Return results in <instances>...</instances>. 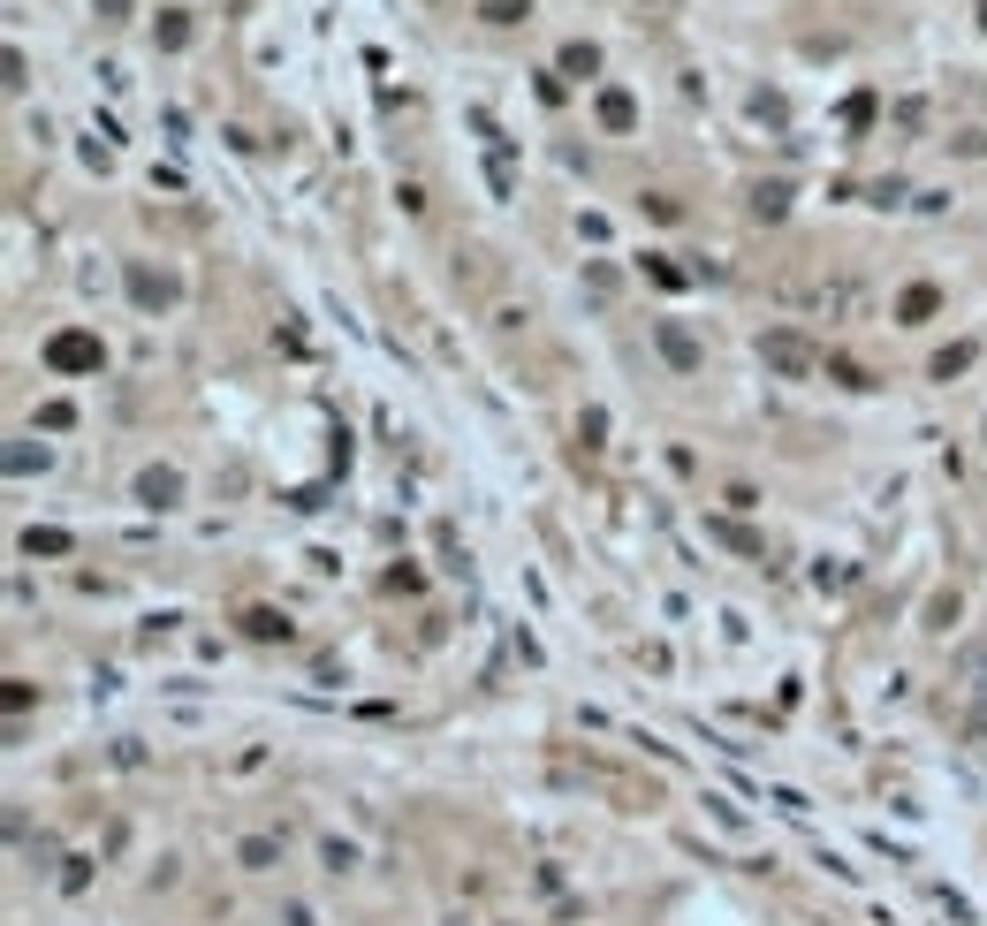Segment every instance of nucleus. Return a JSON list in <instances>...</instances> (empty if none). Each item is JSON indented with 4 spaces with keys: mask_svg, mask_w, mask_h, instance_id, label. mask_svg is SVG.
I'll return each mask as SVG.
<instances>
[{
    "mask_svg": "<svg viewBox=\"0 0 987 926\" xmlns=\"http://www.w3.org/2000/svg\"><path fill=\"white\" fill-rule=\"evenodd\" d=\"M46 365H53V373H99V365H107V349H99V335L69 327V335L46 342Z\"/></svg>",
    "mask_w": 987,
    "mask_h": 926,
    "instance_id": "nucleus-1",
    "label": "nucleus"
},
{
    "mask_svg": "<svg viewBox=\"0 0 987 926\" xmlns=\"http://www.w3.org/2000/svg\"><path fill=\"white\" fill-rule=\"evenodd\" d=\"M760 357H768V365H774L782 380H806V373L820 365V357H813V342H806V335H782V327H774V335L760 342Z\"/></svg>",
    "mask_w": 987,
    "mask_h": 926,
    "instance_id": "nucleus-2",
    "label": "nucleus"
},
{
    "mask_svg": "<svg viewBox=\"0 0 987 926\" xmlns=\"http://www.w3.org/2000/svg\"><path fill=\"white\" fill-rule=\"evenodd\" d=\"M137 502H145V509H175V502H182V479H175L168 463L137 471Z\"/></svg>",
    "mask_w": 987,
    "mask_h": 926,
    "instance_id": "nucleus-3",
    "label": "nucleus"
},
{
    "mask_svg": "<svg viewBox=\"0 0 987 926\" xmlns=\"http://www.w3.org/2000/svg\"><path fill=\"white\" fill-rule=\"evenodd\" d=\"M653 342H661V357H669L677 373H699V342H691L677 319H661V327H653Z\"/></svg>",
    "mask_w": 987,
    "mask_h": 926,
    "instance_id": "nucleus-4",
    "label": "nucleus"
},
{
    "mask_svg": "<svg viewBox=\"0 0 987 926\" xmlns=\"http://www.w3.org/2000/svg\"><path fill=\"white\" fill-rule=\"evenodd\" d=\"M129 296H137V304H168L175 282H168V274H152V266H129Z\"/></svg>",
    "mask_w": 987,
    "mask_h": 926,
    "instance_id": "nucleus-5",
    "label": "nucleus"
},
{
    "mask_svg": "<svg viewBox=\"0 0 987 926\" xmlns=\"http://www.w3.org/2000/svg\"><path fill=\"white\" fill-rule=\"evenodd\" d=\"M935 304H942V289H927V282H919V289L897 296V319H904V327H919V319H935Z\"/></svg>",
    "mask_w": 987,
    "mask_h": 926,
    "instance_id": "nucleus-6",
    "label": "nucleus"
},
{
    "mask_svg": "<svg viewBox=\"0 0 987 926\" xmlns=\"http://www.w3.org/2000/svg\"><path fill=\"white\" fill-rule=\"evenodd\" d=\"M152 46H160V53L190 46V16H182V8H160V23H152Z\"/></svg>",
    "mask_w": 987,
    "mask_h": 926,
    "instance_id": "nucleus-7",
    "label": "nucleus"
},
{
    "mask_svg": "<svg viewBox=\"0 0 987 926\" xmlns=\"http://www.w3.org/2000/svg\"><path fill=\"white\" fill-rule=\"evenodd\" d=\"M601 122H608V129H631V122H639L631 91H601Z\"/></svg>",
    "mask_w": 987,
    "mask_h": 926,
    "instance_id": "nucleus-8",
    "label": "nucleus"
},
{
    "mask_svg": "<svg viewBox=\"0 0 987 926\" xmlns=\"http://www.w3.org/2000/svg\"><path fill=\"white\" fill-rule=\"evenodd\" d=\"M593 69H601V53H593L585 39H578V46H562V77H593Z\"/></svg>",
    "mask_w": 987,
    "mask_h": 926,
    "instance_id": "nucleus-9",
    "label": "nucleus"
},
{
    "mask_svg": "<svg viewBox=\"0 0 987 926\" xmlns=\"http://www.w3.org/2000/svg\"><path fill=\"white\" fill-rule=\"evenodd\" d=\"M478 16H486V23H524L532 0H478Z\"/></svg>",
    "mask_w": 987,
    "mask_h": 926,
    "instance_id": "nucleus-10",
    "label": "nucleus"
},
{
    "mask_svg": "<svg viewBox=\"0 0 987 926\" xmlns=\"http://www.w3.org/2000/svg\"><path fill=\"white\" fill-rule=\"evenodd\" d=\"M244 623H251V638H289V623H282V615H266V608H251Z\"/></svg>",
    "mask_w": 987,
    "mask_h": 926,
    "instance_id": "nucleus-11",
    "label": "nucleus"
},
{
    "mask_svg": "<svg viewBox=\"0 0 987 926\" xmlns=\"http://www.w3.org/2000/svg\"><path fill=\"white\" fill-rule=\"evenodd\" d=\"M965 365H973V349H965V342H957V349H942V357H935V380H949V373H965Z\"/></svg>",
    "mask_w": 987,
    "mask_h": 926,
    "instance_id": "nucleus-12",
    "label": "nucleus"
},
{
    "mask_svg": "<svg viewBox=\"0 0 987 926\" xmlns=\"http://www.w3.org/2000/svg\"><path fill=\"white\" fill-rule=\"evenodd\" d=\"M91 8H99V23H122L129 16V0H91Z\"/></svg>",
    "mask_w": 987,
    "mask_h": 926,
    "instance_id": "nucleus-13",
    "label": "nucleus"
},
{
    "mask_svg": "<svg viewBox=\"0 0 987 926\" xmlns=\"http://www.w3.org/2000/svg\"><path fill=\"white\" fill-rule=\"evenodd\" d=\"M645 8H677V0H645Z\"/></svg>",
    "mask_w": 987,
    "mask_h": 926,
    "instance_id": "nucleus-14",
    "label": "nucleus"
},
{
    "mask_svg": "<svg viewBox=\"0 0 987 926\" xmlns=\"http://www.w3.org/2000/svg\"><path fill=\"white\" fill-rule=\"evenodd\" d=\"M980 31H987V0H980Z\"/></svg>",
    "mask_w": 987,
    "mask_h": 926,
    "instance_id": "nucleus-15",
    "label": "nucleus"
}]
</instances>
